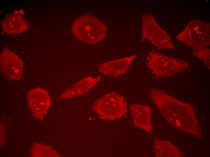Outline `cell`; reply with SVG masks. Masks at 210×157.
I'll use <instances>...</instances> for the list:
<instances>
[{
  "label": "cell",
  "instance_id": "obj_9",
  "mask_svg": "<svg viewBox=\"0 0 210 157\" xmlns=\"http://www.w3.org/2000/svg\"><path fill=\"white\" fill-rule=\"evenodd\" d=\"M135 55L103 62L99 65L98 70L105 75L117 77L125 74L134 59Z\"/></svg>",
  "mask_w": 210,
  "mask_h": 157
},
{
  "label": "cell",
  "instance_id": "obj_11",
  "mask_svg": "<svg viewBox=\"0 0 210 157\" xmlns=\"http://www.w3.org/2000/svg\"><path fill=\"white\" fill-rule=\"evenodd\" d=\"M101 79L100 76L96 78L86 77L70 87L61 95L59 98H68L80 95L89 91Z\"/></svg>",
  "mask_w": 210,
  "mask_h": 157
},
{
  "label": "cell",
  "instance_id": "obj_13",
  "mask_svg": "<svg viewBox=\"0 0 210 157\" xmlns=\"http://www.w3.org/2000/svg\"><path fill=\"white\" fill-rule=\"evenodd\" d=\"M154 153L158 157H181L184 156L180 150L167 141L156 139L154 141Z\"/></svg>",
  "mask_w": 210,
  "mask_h": 157
},
{
  "label": "cell",
  "instance_id": "obj_6",
  "mask_svg": "<svg viewBox=\"0 0 210 157\" xmlns=\"http://www.w3.org/2000/svg\"><path fill=\"white\" fill-rule=\"evenodd\" d=\"M142 30V41L148 40L159 50H176L170 36L158 24L151 15H143Z\"/></svg>",
  "mask_w": 210,
  "mask_h": 157
},
{
  "label": "cell",
  "instance_id": "obj_4",
  "mask_svg": "<svg viewBox=\"0 0 210 157\" xmlns=\"http://www.w3.org/2000/svg\"><path fill=\"white\" fill-rule=\"evenodd\" d=\"M210 25L202 20H192L176 38L194 50L205 48L210 45Z\"/></svg>",
  "mask_w": 210,
  "mask_h": 157
},
{
  "label": "cell",
  "instance_id": "obj_2",
  "mask_svg": "<svg viewBox=\"0 0 210 157\" xmlns=\"http://www.w3.org/2000/svg\"><path fill=\"white\" fill-rule=\"evenodd\" d=\"M72 30L77 38L88 44L97 43L106 36V27L98 19L89 15L77 18L73 23Z\"/></svg>",
  "mask_w": 210,
  "mask_h": 157
},
{
  "label": "cell",
  "instance_id": "obj_5",
  "mask_svg": "<svg viewBox=\"0 0 210 157\" xmlns=\"http://www.w3.org/2000/svg\"><path fill=\"white\" fill-rule=\"evenodd\" d=\"M127 104L122 95L112 91L96 101L92 108L101 118L113 120L125 115L127 111Z\"/></svg>",
  "mask_w": 210,
  "mask_h": 157
},
{
  "label": "cell",
  "instance_id": "obj_12",
  "mask_svg": "<svg viewBox=\"0 0 210 157\" xmlns=\"http://www.w3.org/2000/svg\"><path fill=\"white\" fill-rule=\"evenodd\" d=\"M28 25L26 21L19 14L14 13L7 16L2 21L1 27L6 33L15 34L26 30Z\"/></svg>",
  "mask_w": 210,
  "mask_h": 157
},
{
  "label": "cell",
  "instance_id": "obj_1",
  "mask_svg": "<svg viewBox=\"0 0 210 157\" xmlns=\"http://www.w3.org/2000/svg\"><path fill=\"white\" fill-rule=\"evenodd\" d=\"M148 94L166 120L173 127L201 138L202 131L192 105L150 88Z\"/></svg>",
  "mask_w": 210,
  "mask_h": 157
},
{
  "label": "cell",
  "instance_id": "obj_10",
  "mask_svg": "<svg viewBox=\"0 0 210 157\" xmlns=\"http://www.w3.org/2000/svg\"><path fill=\"white\" fill-rule=\"evenodd\" d=\"M130 108L134 126L151 134L150 107L140 104H133L130 106Z\"/></svg>",
  "mask_w": 210,
  "mask_h": 157
},
{
  "label": "cell",
  "instance_id": "obj_8",
  "mask_svg": "<svg viewBox=\"0 0 210 157\" xmlns=\"http://www.w3.org/2000/svg\"><path fill=\"white\" fill-rule=\"evenodd\" d=\"M22 61L16 54L7 48H3L0 54L2 70L8 78L20 80L23 75Z\"/></svg>",
  "mask_w": 210,
  "mask_h": 157
},
{
  "label": "cell",
  "instance_id": "obj_7",
  "mask_svg": "<svg viewBox=\"0 0 210 157\" xmlns=\"http://www.w3.org/2000/svg\"><path fill=\"white\" fill-rule=\"evenodd\" d=\"M27 96L29 108L33 115L38 119H43L51 105L48 92L43 88H36L29 91Z\"/></svg>",
  "mask_w": 210,
  "mask_h": 157
},
{
  "label": "cell",
  "instance_id": "obj_14",
  "mask_svg": "<svg viewBox=\"0 0 210 157\" xmlns=\"http://www.w3.org/2000/svg\"><path fill=\"white\" fill-rule=\"evenodd\" d=\"M32 157H60L50 147L42 143H34L30 149Z\"/></svg>",
  "mask_w": 210,
  "mask_h": 157
},
{
  "label": "cell",
  "instance_id": "obj_3",
  "mask_svg": "<svg viewBox=\"0 0 210 157\" xmlns=\"http://www.w3.org/2000/svg\"><path fill=\"white\" fill-rule=\"evenodd\" d=\"M146 64L157 77L169 76L190 69L189 64L185 61L154 51L149 53Z\"/></svg>",
  "mask_w": 210,
  "mask_h": 157
},
{
  "label": "cell",
  "instance_id": "obj_15",
  "mask_svg": "<svg viewBox=\"0 0 210 157\" xmlns=\"http://www.w3.org/2000/svg\"><path fill=\"white\" fill-rule=\"evenodd\" d=\"M210 48H204L194 50L192 55L202 61L206 66L210 69Z\"/></svg>",
  "mask_w": 210,
  "mask_h": 157
}]
</instances>
